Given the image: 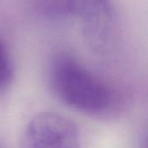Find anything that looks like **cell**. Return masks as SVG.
Segmentation results:
<instances>
[{
    "instance_id": "3",
    "label": "cell",
    "mask_w": 148,
    "mask_h": 148,
    "mask_svg": "<svg viewBox=\"0 0 148 148\" xmlns=\"http://www.w3.org/2000/svg\"><path fill=\"white\" fill-rule=\"evenodd\" d=\"M61 10L80 19L88 41L105 47L111 36L113 8L109 0H60Z\"/></svg>"
},
{
    "instance_id": "2",
    "label": "cell",
    "mask_w": 148,
    "mask_h": 148,
    "mask_svg": "<svg viewBox=\"0 0 148 148\" xmlns=\"http://www.w3.org/2000/svg\"><path fill=\"white\" fill-rule=\"evenodd\" d=\"M24 148H79L76 126L68 118L53 112L35 115L26 127Z\"/></svg>"
},
{
    "instance_id": "4",
    "label": "cell",
    "mask_w": 148,
    "mask_h": 148,
    "mask_svg": "<svg viewBox=\"0 0 148 148\" xmlns=\"http://www.w3.org/2000/svg\"><path fill=\"white\" fill-rule=\"evenodd\" d=\"M11 74V66L6 49L0 42V86L8 82Z\"/></svg>"
},
{
    "instance_id": "1",
    "label": "cell",
    "mask_w": 148,
    "mask_h": 148,
    "mask_svg": "<svg viewBox=\"0 0 148 148\" xmlns=\"http://www.w3.org/2000/svg\"><path fill=\"white\" fill-rule=\"evenodd\" d=\"M51 77L58 96L78 110L97 114L111 104L109 89L69 57H60L55 62Z\"/></svg>"
}]
</instances>
